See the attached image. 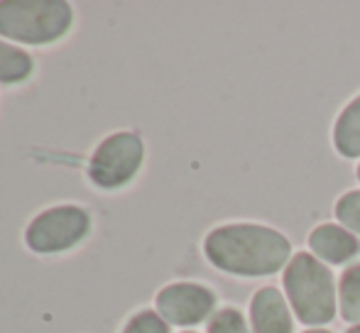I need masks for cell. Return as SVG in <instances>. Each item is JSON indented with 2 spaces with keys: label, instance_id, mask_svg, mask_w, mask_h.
I'll return each instance as SVG.
<instances>
[{
  "label": "cell",
  "instance_id": "14",
  "mask_svg": "<svg viewBox=\"0 0 360 333\" xmlns=\"http://www.w3.org/2000/svg\"><path fill=\"white\" fill-rule=\"evenodd\" d=\"M123 333H169V324L157 311H140L125 324Z\"/></svg>",
  "mask_w": 360,
  "mask_h": 333
},
{
  "label": "cell",
  "instance_id": "6",
  "mask_svg": "<svg viewBox=\"0 0 360 333\" xmlns=\"http://www.w3.org/2000/svg\"><path fill=\"white\" fill-rule=\"evenodd\" d=\"M216 306V294L204 285L176 282L157 294V314L174 326H194L209 319Z\"/></svg>",
  "mask_w": 360,
  "mask_h": 333
},
{
  "label": "cell",
  "instance_id": "2",
  "mask_svg": "<svg viewBox=\"0 0 360 333\" xmlns=\"http://www.w3.org/2000/svg\"><path fill=\"white\" fill-rule=\"evenodd\" d=\"M285 289L294 314L309 326H321L336 316L333 275L319 257L299 252L285 270Z\"/></svg>",
  "mask_w": 360,
  "mask_h": 333
},
{
  "label": "cell",
  "instance_id": "8",
  "mask_svg": "<svg viewBox=\"0 0 360 333\" xmlns=\"http://www.w3.org/2000/svg\"><path fill=\"white\" fill-rule=\"evenodd\" d=\"M309 248L314 250V255L331 262V265H343V262L353 260L360 252V240H358V235L351 233L348 228L323 223L311 230V235H309Z\"/></svg>",
  "mask_w": 360,
  "mask_h": 333
},
{
  "label": "cell",
  "instance_id": "3",
  "mask_svg": "<svg viewBox=\"0 0 360 333\" xmlns=\"http://www.w3.org/2000/svg\"><path fill=\"white\" fill-rule=\"evenodd\" d=\"M74 10L64 0H3L0 34L22 44H52L69 32Z\"/></svg>",
  "mask_w": 360,
  "mask_h": 333
},
{
  "label": "cell",
  "instance_id": "17",
  "mask_svg": "<svg viewBox=\"0 0 360 333\" xmlns=\"http://www.w3.org/2000/svg\"><path fill=\"white\" fill-rule=\"evenodd\" d=\"M358 179H360V164H358Z\"/></svg>",
  "mask_w": 360,
  "mask_h": 333
},
{
  "label": "cell",
  "instance_id": "16",
  "mask_svg": "<svg viewBox=\"0 0 360 333\" xmlns=\"http://www.w3.org/2000/svg\"><path fill=\"white\" fill-rule=\"evenodd\" d=\"M348 333H360V324H358V326H353V329L348 331Z\"/></svg>",
  "mask_w": 360,
  "mask_h": 333
},
{
  "label": "cell",
  "instance_id": "7",
  "mask_svg": "<svg viewBox=\"0 0 360 333\" xmlns=\"http://www.w3.org/2000/svg\"><path fill=\"white\" fill-rule=\"evenodd\" d=\"M250 319L255 333H292L287 299L275 287H262L250 301Z\"/></svg>",
  "mask_w": 360,
  "mask_h": 333
},
{
  "label": "cell",
  "instance_id": "10",
  "mask_svg": "<svg viewBox=\"0 0 360 333\" xmlns=\"http://www.w3.org/2000/svg\"><path fill=\"white\" fill-rule=\"evenodd\" d=\"M34 62L27 52L0 39V84H22L32 77Z\"/></svg>",
  "mask_w": 360,
  "mask_h": 333
},
{
  "label": "cell",
  "instance_id": "1",
  "mask_svg": "<svg viewBox=\"0 0 360 333\" xmlns=\"http://www.w3.org/2000/svg\"><path fill=\"white\" fill-rule=\"evenodd\" d=\"M204 252L218 270L240 277H265L285 267L292 245L280 230L257 223H231L206 235Z\"/></svg>",
  "mask_w": 360,
  "mask_h": 333
},
{
  "label": "cell",
  "instance_id": "4",
  "mask_svg": "<svg viewBox=\"0 0 360 333\" xmlns=\"http://www.w3.org/2000/svg\"><path fill=\"white\" fill-rule=\"evenodd\" d=\"M91 230V216L81 206H54L30 221L25 243L39 255H54L76 248Z\"/></svg>",
  "mask_w": 360,
  "mask_h": 333
},
{
  "label": "cell",
  "instance_id": "9",
  "mask_svg": "<svg viewBox=\"0 0 360 333\" xmlns=\"http://www.w3.org/2000/svg\"><path fill=\"white\" fill-rule=\"evenodd\" d=\"M333 145L343 157H360V96L338 115L333 125Z\"/></svg>",
  "mask_w": 360,
  "mask_h": 333
},
{
  "label": "cell",
  "instance_id": "18",
  "mask_svg": "<svg viewBox=\"0 0 360 333\" xmlns=\"http://www.w3.org/2000/svg\"><path fill=\"white\" fill-rule=\"evenodd\" d=\"M184 333H194V331H184Z\"/></svg>",
  "mask_w": 360,
  "mask_h": 333
},
{
  "label": "cell",
  "instance_id": "13",
  "mask_svg": "<svg viewBox=\"0 0 360 333\" xmlns=\"http://www.w3.org/2000/svg\"><path fill=\"white\" fill-rule=\"evenodd\" d=\"M209 333H250L243 314L233 306L216 311L214 319L209 321Z\"/></svg>",
  "mask_w": 360,
  "mask_h": 333
},
{
  "label": "cell",
  "instance_id": "15",
  "mask_svg": "<svg viewBox=\"0 0 360 333\" xmlns=\"http://www.w3.org/2000/svg\"><path fill=\"white\" fill-rule=\"evenodd\" d=\"M307 333H331V331H323V329H311V331H307Z\"/></svg>",
  "mask_w": 360,
  "mask_h": 333
},
{
  "label": "cell",
  "instance_id": "5",
  "mask_svg": "<svg viewBox=\"0 0 360 333\" xmlns=\"http://www.w3.org/2000/svg\"><path fill=\"white\" fill-rule=\"evenodd\" d=\"M145 145L135 133H115L98 145L89 162V176L101 189H120L138 176Z\"/></svg>",
  "mask_w": 360,
  "mask_h": 333
},
{
  "label": "cell",
  "instance_id": "12",
  "mask_svg": "<svg viewBox=\"0 0 360 333\" xmlns=\"http://www.w3.org/2000/svg\"><path fill=\"white\" fill-rule=\"evenodd\" d=\"M336 216L351 233H360V191H348L336 201Z\"/></svg>",
  "mask_w": 360,
  "mask_h": 333
},
{
  "label": "cell",
  "instance_id": "11",
  "mask_svg": "<svg viewBox=\"0 0 360 333\" xmlns=\"http://www.w3.org/2000/svg\"><path fill=\"white\" fill-rule=\"evenodd\" d=\"M338 306L341 316L351 324H360V262L351 265L338 285Z\"/></svg>",
  "mask_w": 360,
  "mask_h": 333
}]
</instances>
